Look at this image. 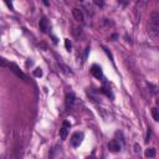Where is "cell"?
I'll list each match as a JSON object with an SVG mask.
<instances>
[{
  "label": "cell",
  "instance_id": "6da1fadb",
  "mask_svg": "<svg viewBox=\"0 0 159 159\" xmlns=\"http://www.w3.org/2000/svg\"><path fill=\"white\" fill-rule=\"evenodd\" d=\"M149 34L150 36L157 39L159 34V13L158 11H153L149 18Z\"/></svg>",
  "mask_w": 159,
  "mask_h": 159
},
{
  "label": "cell",
  "instance_id": "7a4b0ae2",
  "mask_svg": "<svg viewBox=\"0 0 159 159\" xmlns=\"http://www.w3.org/2000/svg\"><path fill=\"white\" fill-rule=\"evenodd\" d=\"M82 139H83V133H82V132H76V133H73L72 137H71V146H72V147H78L82 143Z\"/></svg>",
  "mask_w": 159,
  "mask_h": 159
},
{
  "label": "cell",
  "instance_id": "3957f363",
  "mask_svg": "<svg viewBox=\"0 0 159 159\" xmlns=\"http://www.w3.org/2000/svg\"><path fill=\"white\" fill-rule=\"evenodd\" d=\"M71 127V123L67 122V121H65L61 127V129H60V137H61L62 141H65V139L67 138V134H69V129Z\"/></svg>",
  "mask_w": 159,
  "mask_h": 159
},
{
  "label": "cell",
  "instance_id": "277c9868",
  "mask_svg": "<svg viewBox=\"0 0 159 159\" xmlns=\"http://www.w3.org/2000/svg\"><path fill=\"white\" fill-rule=\"evenodd\" d=\"M75 104H76V97L72 92H69L66 93V107L67 108H73Z\"/></svg>",
  "mask_w": 159,
  "mask_h": 159
},
{
  "label": "cell",
  "instance_id": "5b68a950",
  "mask_svg": "<svg viewBox=\"0 0 159 159\" xmlns=\"http://www.w3.org/2000/svg\"><path fill=\"white\" fill-rule=\"evenodd\" d=\"M7 67H9V69H10L11 71H13V72H14L15 75H16L18 77H21L22 80H26L25 73L22 72V71H21L20 69H19V67H18L16 65H15V63H9V66H7Z\"/></svg>",
  "mask_w": 159,
  "mask_h": 159
},
{
  "label": "cell",
  "instance_id": "8992f818",
  "mask_svg": "<svg viewBox=\"0 0 159 159\" xmlns=\"http://www.w3.org/2000/svg\"><path fill=\"white\" fill-rule=\"evenodd\" d=\"M72 15H73L75 20H77L78 22H83V21H85V16H83L82 10L78 9V7H73V9H72Z\"/></svg>",
  "mask_w": 159,
  "mask_h": 159
},
{
  "label": "cell",
  "instance_id": "52a82bcc",
  "mask_svg": "<svg viewBox=\"0 0 159 159\" xmlns=\"http://www.w3.org/2000/svg\"><path fill=\"white\" fill-rule=\"evenodd\" d=\"M108 149L111 150V152L116 153V152H119V150H121V146H119V143L117 142L116 139H113V141H111L108 143Z\"/></svg>",
  "mask_w": 159,
  "mask_h": 159
},
{
  "label": "cell",
  "instance_id": "ba28073f",
  "mask_svg": "<svg viewBox=\"0 0 159 159\" xmlns=\"http://www.w3.org/2000/svg\"><path fill=\"white\" fill-rule=\"evenodd\" d=\"M91 73L96 78H102V69L100 66H97V65H93L92 67H91Z\"/></svg>",
  "mask_w": 159,
  "mask_h": 159
},
{
  "label": "cell",
  "instance_id": "9c48e42d",
  "mask_svg": "<svg viewBox=\"0 0 159 159\" xmlns=\"http://www.w3.org/2000/svg\"><path fill=\"white\" fill-rule=\"evenodd\" d=\"M40 30L42 32H47V30H49V22H47V19L46 18H42L40 20Z\"/></svg>",
  "mask_w": 159,
  "mask_h": 159
},
{
  "label": "cell",
  "instance_id": "30bf717a",
  "mask_svg": "<svg viewBox=\"0 0 159 159\" xmlns=\"http://www.w3.org/2000/svg\"><path fill=\"white\" fill-rule=\"evenodd\" d=\"M146 157L154 158V157H156V149H154V148H148L146 150Z\"/></svg>",
  "mask_w": 159,
  "mask_h": 159
},
{
  "label": "cell",
  "instance_id": "8fae6325",
  "mask_svg": "<svg viewBox=\"0 0 159 159\" xmlns=\"http://www.w3.org/2000/svg\"><path fill=\"white\" fill-rule=\"evenodd\" d=\"M152 116H153V119H154V121H158V119H159L158 109H157V108H152Z\"/></svg>",
  "mask_w": 159,
  "mask_h": 159
},
{
  "label": "cell",
  "instance_id": "7c38bea8",
  "mask_svg": "<svg viewBox=\"0 0 159 159\" xmlns=\"http://www.w3.org/2000/svg\"><path fill=\"white\" fill-rule=\"evenodd\" d=\"M65 47L67 51H71V47H72V44H71V41L69 39H65Z\"/></svg>",
  "mask_w": 159,
  "mask_h": 159
},
{
  "label": "cell",
  "instance_id": "4fadbf2b",
  "mask_svg": "<svg viewBox=\"0 0 159 159\" xmlns=\"http://www.w3.org/2000/svg\"><path fill=\"white\" fill-rule=\"evenodd\" d=\"M7 66H9V62H7L5 59L0 57V67H7Z\"/></svg>",
  "mask_w": 159,
  "mask_h": 159
},
{
  "label": "cell",
  "instance_id": "5bb4252c",
  "mask_svg": "<svg viewBox=\"0 0 159 159\" xmlns=\"http://www.w3.org/2000/svg\"><path fill=\"white\" fill-rule=\"evenodd\" d=\"M34 76L41 77V76H42V70H41V69H36L35 71H34Z\"/></svg>",
  "mask_w": 159,
  "mask_h": 159
},
{
  "label": "cell",
  "instance_id": "9a60e30c",
  "mask_svg": "<svg viewBox=\"0 0 159 159\" xmlns=\"http://www.w3.org/2000/svg\"><path fill=\"white\" fill-rule=\"evenodd\" d=\"M62 66V69H63V71L67 73V75H72V71H71V69H69L67 66H65V65H61Z\"/></svg>",
  "mask_w": 159,
  "mask_h": 159
},
{
  "label": "cell",
  "instance_id": "2e32d148",
  "mask_svg": "<svg viewBox=\"0 0 159 159\" xmlns=\"http://www.w3.org/2000/svg\"><path fill=\"white\" fill-rule=\"evenodd\" d=\"M148 87H150V91H152V93H157V87L154 86V85H152V83H148Z\"/></svg>",
  "mask_w": 159,
  "mask_h": 159
},
{
  "label": "cell",
  "instance_id": "e0dca14e",
  "mask_svg": "<svg viewBox=\"0 0 159 159\" xmlns=\"http://www.w3.org/2000/svg\"><path fill=\"white\" fill-rule=\"evenodd\" d=\"M134 152H135V153H139V152H141V146H139L138 143H135V144H134Z\"/></svg>",
  "mask_w": 159,
  "mask_h": 159
},
{
  "label": "cell",
  "instance_id": "ac0fdd59",
  "mask_svg": "<svg viewBox=\"0 0 159 159\" xmlns=\"http://www.w3.org/2000/svg\"><path fill=\"white\" fill-rule=\"evenodd\" d=\"M150 141V128H148V132H147V137H146V142Z\"/></svg>",
  "mask_w": 159,
  "mask_h": 159
},
{
  "label": "cell",
  "instance_id": "d6986e66",
  "mask_svg": "<svg viewBox=\"0 0 159 159\" xmlns=\"http://www.w3.org/2000/svg\"><path fill=\"white\" fill-rule=\"evenodd\" d=\"M31 65H32L31 61H28V62H26V66H31Z\"/></svg>",
  "mask_w": 159,
  "mask_h": 159
},
{
  "label": "cell",
  "instance_id": "ffe728a7",
  "mask_svg": "<svg viewBox=\"0 0 159 159\" xmlns=\"http://www.w3.org/2000/svg\"><path fill=\"white\" fill-rule=\"evenodd\" d=\"M6 5L9 6V7H13V4H11V3H6Z\"/></svg>",
  "mask_w": 159,
  "mask_h": 159
}]
</instances>
